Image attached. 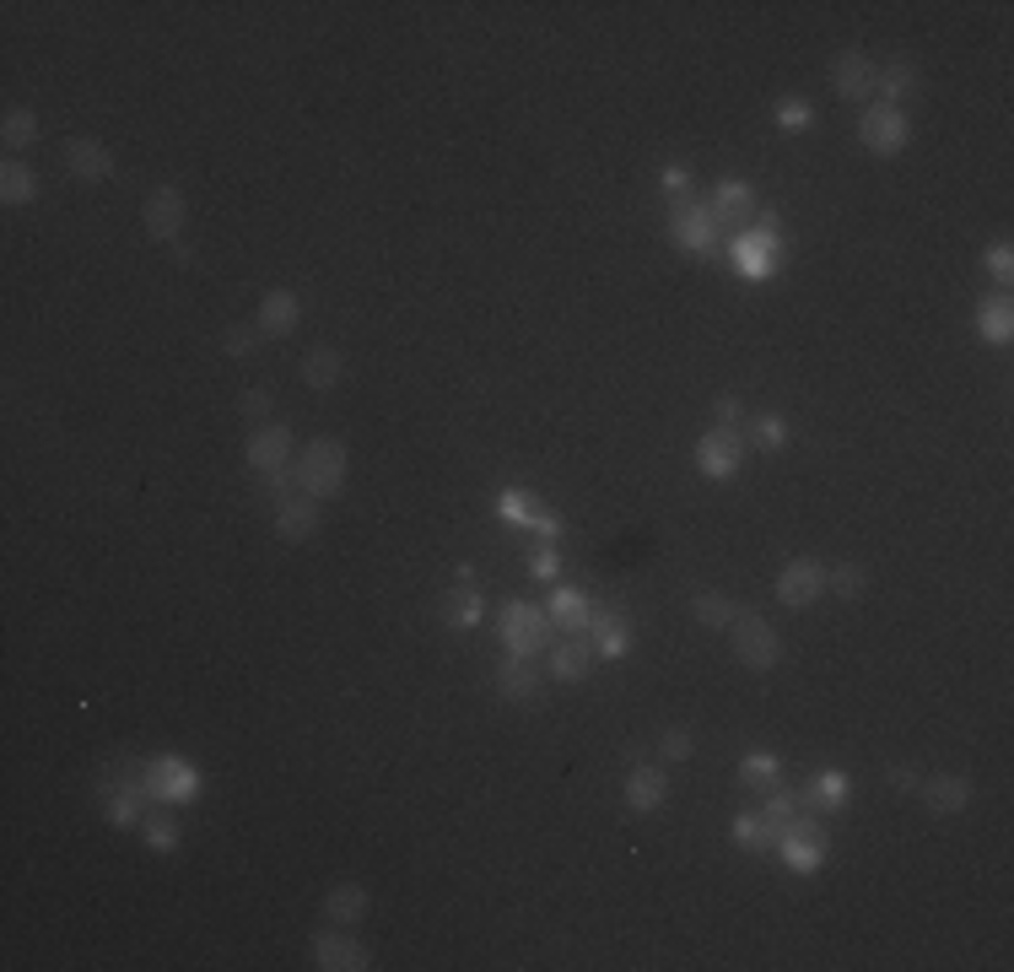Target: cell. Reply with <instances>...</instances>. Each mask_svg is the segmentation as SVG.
Wrapping results in <instances>:
<instances>
[{
	"mask_svg": "<svg viewBox=\"0 0 1014 972\" xmlns=\"http://www.w3.org/2000/svg\"><path fill=\"white\" fill-rule=\"evenodd\" d=\"M772 848H777L799 875H815V870L826 864V832H821V821H810V810H804L793 826H783Z\"/></svg>",
	"mask_w": 1014,
	"mask_h": 972,
	"instance_id": "6",
	"label": "cell"
},
{
	"mask_svg": "<svg viewBox=\"0 0 1014 972\" xmlns=\"http://www.w3.org/2000/svg\"><path fill=\"white\" fill-rule=\"evenodd\" d=\"M141 227L151 233V238H162V244H173V238L184 233V195H178L173 184H157V189L146 195Z\"/></svg>",
	"mask_w": 1014,
	"mask_h": 972,
	"instance_id": "10",
	"label": "cell"
},
{
	"mask_svg": "<svg viewBox=\"0 0 1014 972\" xmlns=\"http://www.w3.org/2000/svg\"><path fill=\"white\" fill-rule=\"evenodd\" d=\"M265 497H271L276 508L287 502V497H291V491H287V471H271V476H265Z\"/></svg>",
	"mask_w": 1014,
	"mask_h": 972,
	"instance_id": "51",
	"label": "cell"
},
{
	"mask_svg": "<svg viewBox=\"0 0 1014 972\" xmlns=\"http://www.w3.org/2000/svg\"><path fill=\"white\" fill-rule=\"evenodd\" d=\"M906 136H912V125H906V114L890 109V103H869L864 120H859V141L869 147L874 158H896V152L906 147Z\"/></svg>",
	"mask_w": 1014,
	"mask_h": 972,
	"instance_id": "8",
	"label": "cell"
},
{
	"mask_svg": "<svg viewBox=\"0 0 1014 972\" xmlns=\"http://www.w3.org/2000/svg\"><path fill=\"white\" fill-rule=\"evenodd\" d=\"M750 438H755L766 454L788 449V427H783V416H755V422H750Z\"/></svg>",
	"mask_w": 1014,
	"mask_h": 972,
	"instance_id": "38",
	"label": "cell"
},
{
	"mask_svg": "<svg viewBox=\"0 0 1014 972\" xmlns=\"http://www.w3.org/2000/svg\"><path fill=\"white\" fill-rule=\"evenodd\" d=\"M141 784L146 800H157V806H189L200 795V773L184 757H151L141 768Z\"/></svg>",
	"mask_w": 1014,
	"mask_h": 972,
	"instance_id": "3",
	"label": "cell"
},
{
	"mask_svg": "<svg viewBox=\"0 0 1014 972\" xmlns=\"http://www.w3.org/2000/svg\"><path fill=\"white\" fill-rule=\"evenodd\" d=\"M713 411H718V427H728V433H739V422H744V406H739L734 395H724V400H718Z\"/></svg>",
	"mask_w": 1014,
	"mask_h": 972,
	"instance_id": "48",
	"label": "cell"
},
{
	"mask_svg": "<svg viewBox=\"0 0 1014 972\" xmlns=\"http://www.w3.org/2000/svg\"><path fill=\"white\" fill-rule=\"evenodd\" d=\"M739 778H744L750 789H777V757H766V751H750V757L739 762Z\"/></svg>",
	"mask_w": 1014,
	"mask_h": 972,
	"instance_id": "37",
	"label": "cell"
},
{
	"mask_svg": "<svg viewBox=\"0 0 1014 972\" xmlns=\"http://www.w3.org/2000/svg\"><path fill=\"white\" fill-rule=\"evenodd\" d=\"M340 373H346V362H340L335 346H313V351L302 357V384H308V389H335Z\"/></svg>",
	"mask_w": 1014,
	"mask_h": 972,
	"instance_id": "23",
	"label": "cell"
},
{
	"mask_svg": "<svg viewBox=\"0 0 1014 972\" xmlns=\"http://www.w3.org/2000/svg\"><path fill=\"white\" fill-rule=\"evenodd\" d=\"M664 200H669V205H686V200H691V173H686V167H664Z\"/></svg>",
	"mask_w": 1014,
	"mask_h": 972,
	"instance_id": "45",
	"label": "cell"
},
{
	"mask_svg": "<svg viewBox=\"0 0 1014 972\" xmlns=\"http://www.w3.org/2000/svg\"><path fill=\"white\" fill-rule=\"evenodd\" d=\"M367 908H373V897H367V886H356V881H340V886L324 897V913H329L335 924H362Z\"/></svg>",
	"mask_w": 1014,
	"mask_h": 972,
	"instance_id": "21",
	"label": "cell"
},
{
	"mask_svg": "<svg viewBox=\"0 0 1014 972\" xmlns=\"http://www.w3.org/2000/svg\"><path fill=\"white\" fill-rule=\"evenodd\" d=\"M777 125H783V130H810V125H815V109L799 103V98H788V103L777 109Z\"/></svg>",
	"mask_w": 1014,
	"mask_h": 972,
	"instance_id": "42",
	"label": "cell"
},
{
	"mask_svg": "<svg viewBox=\"0 0 1014 972\" xmlns=\"http://www.w3.org/2000/svg\"><path fill=\"white\" fill-rule=\"evenodd\" d=\"M442 622H448V627H475V622H480V595H475L464 578H459V589L442 600Z\"/></svg>",
	"mask_w": 1014,
	"mask_h": 972,
	"instance_id": "30",
	"label": "cell"
},
{
	"mask_svg": "<svg viewBox=\"0 0 1014 972\" xmlns=\"http://www.w3.org/2000/svg\"><path fill=\"white\" fill-rule=\"evenodd\" d=\"M821 589H826V568H821L815 557H793V562L777 573V600H783V606H793V611L815 606V600H821Z\"/></svg>",
	"mask_w": 1014,
	"mask_h": 972,
	"instance_id": "9",
	"label": "cell"
},
{
	"mask_svg": "<svg viewBox=\"0 0 1014 972\" xmlns=\"http://www.w3.org/2000/svg\"><path fill=\"white\" fill-rule=\"evenodd\" d=\"M804 810H810L804 789H777V795L766 800V810H761V815H766V826H772V832H783V826H793Z\"/></svg>",
	"mask_w": 1014,
	"mask_h": 972,
	"instance_id": "28",
	"label": "cell"
},
{
	"mask_svg": "<svg viewBox=\"0 0 1014 972\" xmlns=\"http://www.w3.org/2000/svg\"><path fill=\"white\" fill-rule=\"evenodd\" d=\"M313 968L362 972V968H373V957H367V946H356V940H346V935H335V930H318V935H313Z\"/></svg>",
	"mask_w": 1014,
	"mask_h": 972,
	"instance_id": "14",
	"label": "cell"
},
{
	"mask_svg": "<svg viewBox=\"0 0 1014 972\" xmlns=\"http://www.w3.org/2000/svg\"><path fill=\"white\" fill-rule=\"evenodd\" d=\"M977 329H982V340H993V346H1010L1014 335V309L1010 298L999 292V298H982V309H977Z\"/></svg>",
	"mask_w": 1014,
	"mask_h": 972,
	"instance_id": "25",
	"label": "cell"
},
{
	"mask_svg": "<svg viewBox=\"0 0 1014 972\" xmlns=\"http://www.w3.org/2000/svg\"><path fill=\"white\" fill-rule=\"evenodd\" d=\"M141 795H146V784H141V773H136L130 784H120V795H109V821L114 826H136L141 821Z\"/></svg>",
	"mask_w": 1014,
	"mask_h": 972,
	"instance_id": "32",
	"label": "cell"
},
{
	"mask_svg": "<svg viewBox=\"0 0 1014 972\" xmlns=\"http://www.w3.org/2000/svg\"><path fill=\"white\" fill-rule=\"evenodd\" d=\"M297 320H302V309H297L291 292H265V303H260V329L265 335H291Z\"/></svg>",
	"mask_w": 1014,
	"mask_h": 972,
	"instance_id": "26",
	"label": "cell"
},
{
	"mask_svg": "<svg viewBox=\"0 0 1014 972\" xmlns=\"http://www.w3.org/2000/svg\"><path fill=\"white\" fill-rule=\"evenodd\" d=\"M291 465V427L281 422H260L249 433V471L271 476V471H287Z\"/></svg>",
	"mask_w": 1014,
	"mask_h": 972,
	"instance_id": "12",
	"label": "cell"
},
{
	"mask_svg": "<svg viewBox=\"0 0 1014 972\" xmlns=\"http://www.w3.org/2000/svg\"><path fill=\"white\" fill-rule=\"evenodd\" d=\"M65 167L82 178V184H103L109 173H114V158H109V147L103 141H71V152H65Z\"/></svg>",
	"mask_w": 1014,
	"mask_h": 972,
	"instance_id": "19",
	"label": "cell"
},
{
	"mask_svg": "<svg viewBox=\"0 0 1014 972\" xmlns=\"http://www.w3.org/2000/svg\"><path fill=\"white\" fill-rule=\"evenodd\" d=\"M734 843H739V848H750V853H766V848L777 843V832L766 826V815L744 810V815H734Z\"/></svg>",
	"mask_w": 1014,
	"mask_h": 972,
	"instance_id": "31",
	"label": "cell"
},
{
	"mask_svg": "<svg viewBox=\"0 0 1014 972\" xmlns=\"http://www.w3.org/2000/svg\"><path fill=\"white\" fill-rule=\"evenodd\" d=\"M669 233H675V244H680V249H691V254H713V249H718V238H724V227H718V216H713V205H708V200H686V205H675Z\"/></svg>",
	"mask_w": 1014,
	"mask_h": 972,
	"instance_id": "7",
	"label": "cell"
},
{
	"mask_svg": "<svg viewBox=\"0 0 1014 972\" xmlns=\"http://www.w3.org/2000/svg\"><path fill=\"white\" fill-rule=\"evenodd\" d=\"M529 529H535V535H556V529H562V519H556V513H540V508H535Z\"/></svg>",
	"mask_w": 1014,
	"mask_h": 972,
	"instance_id": "52",
	"label": "cell"
},
{
	"mask_svg": "<svg viewBox=\"0 0 1014 972\" xmlns=\"http://www.w3.org/2000/svg\"><path fill=\"white\" fill-rule=\"evenodd\" d=\"M141 826H146V843H151L157 853H173V848H178V826H173L167 815H141Z\"/></svg>",
	"mask_w": 1014,
	"mask_h": 972,
	"instance_id": "39",
	"label": "cell"
},
{
	"mask_svg": "<svg viewBox=\"0 0 1014 972\" xmlns=\"http://www.w3.org/2000/svg\"><path fill=\"white\" fill-rule=\"evenodd\" d=\"M593 633H599V653H604V659H621V653L631 648V633H626L621 622H599Z\"/></svg>",
	"mask_w": 1014,
	"mask_h": 972,
	"instance_id": "40",
	"label": "cell"
},
{
	"mask_svg": "<svg viewBox=\"0 0 1014 972\" xmlns=\"http://www.w3.org/2000/svg\"><path fill=\"white\" fill-rule=\"evenodd\" d=\"M588 670H593V633H578V638L551 648V675L556 681H583Z\"/></svg>",
	"mask_w": 1014,
	"mask_h": 972,
	"instance_id": "20",
	"label": "cell"
},
{
	"mask_svg": "<svg viewBox=\"0 0 1014 972\" xmlns=\"http://www.w3.org/2000/svg\"><path fill=\"white\" fill-rule=\"evenodd\" d=\"M529 573H535V578H546V584H551V578H556V573H562V562H556V551H540V557H535V562H529Z\"/></svg>",
	"mask_w": 1014,
	"mask_h": 972,
	"instance_id": "50",
	"label": "cell"
},
{
	"mask_svg": "<svg viewBox=\"0 0 1014 972\" xmlns=\"http://www.w3.org/2000/svg\"><path fill=\"white\" fill-rule=\"evenodd\" d=\"M297 486L308 497H335L346 486V444L335 438H313L302 454H297Z\"/></svg>",
	"mask_w": 1014,
	"mask_h": 972,
	"instance_id": "2",
	"label": "cell"
},
{
	"mask_svg": "<svg viewBox=\"0 0 1014 972\" xmlns=\"http://www.w3.org/2000/svg\"><path fill=\"white\" fill-rule=\"evenodd\" d=\"M739 460H744V438L728 433V427H713V433L697 444V465H702V476H713V482L739 476Z\"/></svg>",
	"mask_w": 1014,
	"mask_h": 972,
	"instance_id": "11",
	"label": "cell"
},
{
	"mask_svg": "<svg viewBox=\"0 0 1014 972\" xmlns=\"http://www.w3.org/2000/svg\"><path fill=\"white\" fill-rule=\"evenodd\" d=\"M238 411H243L249 422H271V389H243Z\"/></svg>",
	"mask_w": 1014,
	"mask_h": 972,
	"instance_id": "46",
	"label": "cell"
},
{
	"mask_svg": "<svg viewBox=\"0 0 1014 972\" xmlns=\"http://www.w3.org/2000/svg\"><path fill=\"white\" fill-rule=\"evenodd\" d=\"M0 141H5L11 152L33 147V141H38V120H33V109H5V120H0Z\"/></svg>",
	"mask_w": 1014,
	"mask_h": 972,
	"instance_id": "33",
	"label": "cell"
},
{
	"mask_svg": "<svg viewBox=\"0 0 1014 972\" xmlns=\"http://www.w3.org/2000/svg\"><path fill=\"white\" fill-rule=\"evenodd\" d=\"M831 82H837V98H848V103H864V98H874V92H879V71L869 65V54H859V49L837 54Z\"/></svg>",
	"mask_w": 1014,
	"mask_h": 972,
	"instance_id": "13",
	"label": "cell"
},
{
	"mask_svg": "<svg viewBox=\"0 0 1014 972\" xmlns=\"http://www.w3.org/2000/svg\"><path fill=\"white\" fill-rule=\"evenodd\" d=\"M697 746H691V730H664V740H659V757L664 762H686Z\"/></svg>",
	"mask_w": 1014,
	"mask_h": 972,
	"instance_id": "44",
	"label": "cell"
},
{
	"mask_svg": "<svg viewBox=\"0 0 1014 972\" xmlns=\"http://www.w3.org/2000/svg\"><path fill=\"white\" fill-rule=\"evenodd\" d=\"M890 784H896L901 795H917V789H923V778H917V768H906V762H901V768H890Z\"/></svg>",
	"mask_w": 1014,
	"mask_h": 972,
	"instance_id": "49",
	"label": "cell"
},
{
	"mask_svg": "<svg viewBox=\"0 0 1014 972\" xmlns=\"http://www.w3.org/2000/svg\"><path fill=\"white\" fill-rule=\"evenodd\" d=\"M38 195V178H33V167H22V162H5L0 167V200L5 205H27Z\"/></svg>",
	"mask_w": 1014,
	"mask_h": 972,
	"instance_id": "29",
	"label": "cell"
},
{
	"mask_svg": "<svg viewBox=\"0 0 1014 972\" xmlns=\"http://www.w3.org/2000/svg\"><path fill=\"white\" fill-rule=\"evenodd\" d=\"M313 529H318V497L302 491V497H287V502L276 508V535H281V540L297 546V540H308Z\"/></svg>",
	"mask_w": 1014,
	"mask_h": 972,
	"instance_id": "17",
	"label": "cell"
},
{
	"mask_svg": "<svg viewBox=\"0 0 1014 972\" xmlns=\"http://www.w3.org/2000/svg\"><path fill=\"white\" fill-rule=\"evenodd\" d=\"M546 616H551V627H562V633H593V600L583 595V589H556L551 595V606H546Z\"/></svg>",
	"mask_w": 1014,
	"mask_h": 972,
	"instance_id": "16",
	"label": "cell"
},
{
	"mask_svg": "<svg viewBox=\"0 0 1014 972\" xmlns=\"http://www.w3.org/2000/svg\"><path fill=\"white\" fill-rule=\"evenodd\" d=\"M664 789H669V784H664L659 768H631V773H626V806L637 810V815L664 806Z\"/></svg>",
	"mask_w": 1014,
	"mask_h": 972,
	"instance_id": "22",
	"label": "cell"
},
{
	"mask_svg": "<svg viewBox=\"0 0 1014 972\" xmlns=\"http://www.w3.org/2000/svg\"><path fill=\"white\" fill-rule=\"evenodd\" d=\"M777 254H783V238H777V216H755L739 238H734V265L744 282H766L777 276Z\"/></svg>",
	"mask_w": 1014,
	"mask_h": 972,
	"instance_id": "1",
	"label": "cell"
},
{
	"mask_svg": "<svg viewBox=\"0 0 1014 972\" xmlns=\"http://www.w3.org/2000/svg\"><path fill=\"white\" fill-rule=\"evenodd\" d=\"M260 335H265L260 324H254V329H249V324H233V329L222 335V346H227V357H249V351L260 346Z\"/></svg>",
	"mask_w": 1014,
	"mask_h": 972,
	"instance_id": "41",
	"label": "cell"
},
{
	"mask_svg": "<svg viewBox=\"0 0 1014 972\" xmlns=\"http://www.w3.org/2000/svg\"><path fill=\"white\" fill-rule=\"evenodd\" d=\"M804 800H810V810H842L848 806V773H837V768L815 773V784L804 789Z\"/></svg>",
	"mask_w": 1014,
	"mask_h": 972,
	"instance_id": "27",
	"label": "cell"
},
{
	"mask_svg": "<svg viewBox=\"0 0 1014 972\" xmlns=\"http://www.w3.org/2000/svg\"><path fill=\"white\" fill-rule=\"evenodd\" d=\"M988 276H993V282H1010L1014 276V249L1010 244H993V249H988Z\"/></svg>",
	"mask_w": 1014,
	"mask_h": 972,
	"instance_id": "47",
	"label": "cell"
},
{
	"mask_svg": "<svg viewBox=\"0 0 1014 972\" xmlns=\"http://www.w3.org/2000/svg\"><path fill=\"white\" fill-rule=\"evenodd\" d=\"M497 686H502V697H513V702H524V697H535L540 691V670H535V659H502V670H497Z\"/></svg>",
	"mask_w": 1014,
	"mask_h": 972,
	"instance_id": "24",
	"label": "cell"
},
{
	"mask_svg": "<svg viewBox=\"0 0 1014 972\" xmlns=\"http://www.w3.org/2000/svg\"><path fill=\"white\" fill-rule=\"evenodd\" d=\"M917 795L928 800V810H934V815H955V810L972 806V778H961V773H944V778H928V784H923Z\"/></svg>",
	"mask_w": 1014,
	"mask_h": 972,
	"instance_id": "18",
	"label": "cell"
},
{
	"mask_svg": "<svg viewBox=\"0 0 1014 972\" xmlns=\"http://www.w3.org/2000/svg\"><path fill=\"white\" fill-rule=\"evenodd\" d=\"M879 92L890 98V109H896L901 98H912V92H917V65H912V60H896V65L879 76Z\"/></svg>",
	"mask_w": 1014,
	"mask_h": 972,
	"instance_id": "35",
	"label": "cell"
},
{
	"mask_svg": "<svg viewBox=\"0 0 1014 972\" xmlns=\"http://www.w3.org/2000/svg\"><path fill=\"white\" fill-rule=\"evenodd\" d=\"M728 627H734V659H739L744 670H772V664H777L783 644H777V633H772V622H766V616L739 611Z\"/></svg>",
	"mask_w": 1014,
	"mask_h": 972,
	"instance_id": "5",
	"label": "cell"
},
{
	"mask_svg": "<svg viewBox=\"0 0 1014 972\" xmlns=\"http://www.w3.org/2000/svg\"><path fill=\"white\" fill-rule=\"evenodd\" d=\"M546 644H551V616L540 606H529V600H513L502 611V648L518 653V659H535Z\"/></svg>",
	"mask_w": 1014,
	"mask_h": 972,
	"instance_id": "4",
	"label": "cell"
},
{
	"mask_svg": "<svg viewBox=\"0 0 1014 972\" xmlns=\"http://www.w3.org/2000/svg\"><path fill=\"white\" fill-rule=\"evenodd\" d=\"M708 205H713L718 227H744V222H755V189H750L744 178H724L718 195H713Z\"/></svg>",
	"mask_w": 1014,
	"mask_h": 972,
	"instance_id": "15",
	"label": "cell"
},
{
	"mask_svg": "<svg viewBox=\"0 0 1014 972\" xmlns=\"http://www.w3.org/2000/svg\"><path fill=\"white\" fill-rule=\"evenodd\" d=\"M691 616H697L702 627H713V633H718V627H728V622L739 616V606H734L728 595H697V600H691Z\"/></svg>",
	"mask_w": 1014,
	"mask_h": 972,
	"instance_id": "34",
	"label": "cell"
},
{
	"mask_svg": "<svg viewBox=\"0 0 1014 972\" xmlns=\"http://www.w3.org/2000/svg\"><path fill=\"white\" fill-rule=\"evenodd\" d=\"M497 513H502L508 524H524V529H529V519H535V502H529L524 491H508V497L497 502Z\"/></svg>",
	"mask_w": 1014,
	"mask_h": 972,
	"instance_id": "43",
	"label": "cell"
},
{
	"mask_svg": "<svg viewBox=\"0 0 1014 972\" xmlns=\"http://www.w3.org/2000/svg\"><path fill=\"white\" fill-rule=\"evenodd\" d=\"M864 584H869V573H864L859 562H837V568H826V589H837L842 600H859Z\"/></svg>",
	"mask_w": 1014,
	"mask_h": 972,
	"instance_id": "36",
	"label": "cell"
}]
</instances>
